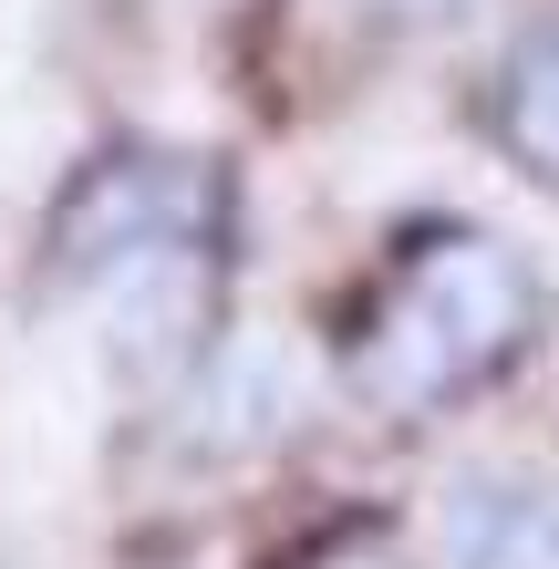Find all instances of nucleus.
Returning a JSON list of instances; mask_svg holds the SVG:
<instances>
[{
    "label": "nucleus",
    "instance_id": "f257e3e1",
    "mask_svg": "<svg viewBox=\"0 0 559 569\" xmlns=\"http://www.w3.org/2000/svg\"><path fill=\"white\" fill-rule=\"evenodd\" d=\"M539 331V270L508 239L446 228V239L405 249L352 342V393L373 415H446L456 393L498 383Z\"/></svg>",
    "mask_w": 559,
    "mask_h": 569
},
{
    "label": "nucleus",
    "instance_id": "f03ea898",
    "mask_svg": "<svg viewBox=\"0 0 559 569\" xmlns=\"http://www.w3.org/2000/svg\"><path fill=\"white\" fill-rule=\"evenodd\" d=\"M208 228H218V187L197 177L187 156H104L73 197H62L52 259L73 280H104V270H187Z\"/></svg>",
    "mask_w": 559,
    "mask_h": 569
},
{
    "label": "nucleus",
    "instance_id": "7ed1b4c3",
    "mask_svg": "<svg viewBox=\"0 0 559 569\" xmlns=\"http://www.w3.org/2000/svg\"><path fill=\"white\" fill-rule=\"evenodd\" d=\"M498 146L518 156V177L559 187V21H539L498 62Z\"/></svg>",
    "mask_w": 559,
    "mask_h": 569
},
{
    "label": "nucleus",
    "instance_id": "20e7f679",
    "mask_svg": "<svg viewBox=\"0 0 559 569\" xmlns=\"http://www.w3.org/2000/svg\"><path fill=\"white\" fill-rule=\"evenodd\" d=\"M373 21H393V31H425V21H456L467 0H363Z\"/></svg>",
    "mask_w": 559,
    "mask_h": 569
},
{
    "label": "nucleus",
    "instance_id": "39448f33",
    "mask_svg": "<svg viewBox=\"0 0 559 569\" xmlns=\"http://www.w3.org/2000/svg\"><path fill=\"white\" fill-rule=\"evenodd\" d=\"M311 569H393L383 549H332V559H311Z\"/></svg>",
    "mask_w": 559,
    "mask_h": 569
}]
</instances>
